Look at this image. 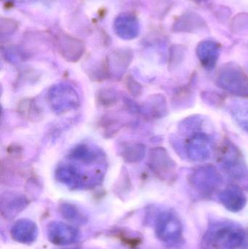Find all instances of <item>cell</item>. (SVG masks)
Listing matches in <instances>:
<instances>
[{
  "label": "cell",
  "instance_id": "8fae6325",
  "mask_svg": "<svg viewBox=\"0 0 248 249\" xmlns=\"http://www.w3.org/2000/svg\"><path fill=\"white\" fill-rule=\"evenodd\" d=\"M58 48L63 58L70 62H77L85 50L84 44L81 40L68 35H63L59 38Z\"/></svg>",
  "mask_w": 248,
  "mask_h": 249
},
{
  "label": "cell",
  "instance_id": "52a82bcc",
  "mask_svg": "<svg viewBox=\"0 0 248 249\" xmlns=\"http://www.w3.org/2000/svg\"><path fill=\"white\" fill-rule=\"evenodd\" d=\"M149 166L162 179H167L175 174L176 163L164 147L153 148L149 155Z\"/></svg>",
  "mask_w": 248,
  "mask_h": 249
},
{
  "label": "cell",
  "instance_id": "cb8c5ba5",
  "mask_svg": "<svg viewBox=\"0 0 248 249\" xmlns=\"http://www.w3.org/2000/svg\"><path fill=\"white\" fill-rule=\"evenodd\" d=\"M125 86L130 93L135 97L139 96L142 93V87L132 76L128 75L127 77L125 80Z\"/></svg>",
  "mask_w": 248,
  "mask_h": 249
},
{
  "label": "cell",
  "instance_id": "44dd1931",
  "mask_svg": "<svg viewBox=\"0 0 248 249\" xmlns=\"http://www.w3.org/2000/svg\"><path fill=\"white\" fill-rule=\"evenodd\" d=\"M100 127L104 137L112 138L122 127V123L116 117L106 115L100 120Z\"/></svg>",
  "mask_w": 248,
  "mask_h": 249
},
{
  "label": "cell",
  "instance_id": "7c38bea8",
  "mask_svg": "<svg viewBox=\"0 0 248 249\" xmlns=\"http://www.w3.org/2000/svg\"><path fill=\"white\" fill-rule=\"evenodd\" d=\"M115 33L123 39H135L139 34V23L134 15L123 13L115 19Z\"/></svg>",
  "mask_w": 248,
  "mask_h": 249
},
{
  "label": "cell",
  "instance_id": "d4e9b609",
  "mask_svg": "<svg viewBox=\"0 0 248 249\" xmlns=\"http://www.w3.org/2000/svg\"><path fill=\"white\" fill-rule=\"evenodd\" d=\"M17 25L16 22L11 19L1 18L0 23V29L1 33L2 34H13L17 29Z\"/></svg>",
  "mask_w": 248,
  "mask_h": 249
},
{
  "label": "cell",
  "instance_id": "9a60e30c",
  "mask_svg": "<svg viewBox=\"0 0 248 249\" xmlns=\"http://www.w3.org/2000/svg\"><path fill=\"white\" fill-rule=\"evenodd\" d=\"M144 114L154 118H161L167 114V103L164 96L155 95L151 96L142 107Z\"/></svg>",
  "mask_w": 248,
  "mask_h": 249
},
{
  "label": "cell",
  "instance_id": "e0dca14e",
  "mask_svg": "<svg viewBox=\"0 0 248 249\" xmlns=\"http://www.w3.org/2000/svg\"><path fill=\"white\" fill-rule=\"evenodd\" d=\"M198 55L204 68L211 70L215 67L218 61V48L214 44H203L198 48Z\"/></svg>",
  "mask_w": 248,
  "mask_h": 249
},
{
  "label": "cell",
  "instance_id": "9c48e42d",
  "mask_svg": "<svg viewBox=\"0 0 248 249\" xmlns=\"http://www.w3.org/2000/svg\"><path fill=\"white\" fill-rule=\"evenodd\" d=\"M48 239L57 246H67L76 244L80 241V232L78 229L61 222H52L47 229Z\"/></svg>",
  "mask_w": 248,
  "mask_h": 249
},
{
  "label": "cell",
  "instance_id": "ba28073f",
  "mask_svg": "<svg viewBox=\"0 0 248 249\" xmlns=\"http://www.w3.org/2000/svg\"><path fill=\"white\" fill-rule=\"evenodd\" d=\"M51 107L58 112H65L75 109L79 105L78 96L74 89L59 85L52 88L48 93Z\"/></svg>",
  "mask_w": 248,
  "mask_h": 249
},
{
  "label": "cell",
  "instance_id": "3957f363",
  "mask_svg": "<svg viewBox=\"0 0 248 249\" xmlns=\"http://www.w3.org/2000/svg\"><path fill=\"white\" fill-rule=\"evenodd\" d=\"M217 85L223 90L239 97L248 98V75L238 66H225L218 73Z\"/></svg>",
  "mask_w": 248,
  "mask_h": 249
},
{
  "label": "cell",
  "instance_id": "277c9868",
  "mask_svg": "<svg viewBox=\"0 0 248 249\" xmlns=\"http://www.w3.org/2000/svg\"><path fill=\"white\" fill-rule=\"evenodd\" d=\"M219 161L222 169L231 178L244 181L248 177V169L238 148L230 142H226L221 148Z\"/></svg>",
  "mask_w": 248,
  "mask_h": 249
},
{
  "label": "cell",
  "instance_id": "7402d4cb",
  "mask_svg": "<svg viewBox=\"0 0 248 249\" xmlns=\"http://www.w3.org/2000/svg\"><path fill=\"white\" fill-rule=\"evenodd\" d=\"M231 115L237 125L248 135V106L236 105L231 108Z\"/></svg>",
  "mask_w": 248,
  "mask_h": 249
},
{
  "label": "cell",
  "instance_id": "30bf717a",
  "mask_svg": "<svg viewBox=\"0 0 248 249\" xmlns=\"http://www.w3.org/2000/svg\"><path fill=\"white\" fill-rule=\"evenodd\" d=\"M221 204L231 212H239L243 210L247 203V198L240 187L231 185L220 193L218 196Z\"/></svg>",
  "mask_w": 248,
  "mask_h": 249
},
{
  "label": "cell",
  "instance_id": "8992f818",
  "mask_svg": "<svg viewBox=\"0 0 248 249\" xmlns=\"http://www.w3.org/2000/svg\"><path fill=\"white\" fill-rule=\"evenodd\" d=\"M213 147L212 137L205 132L196 130L188 138L185 149L190 160L204 162L211 158Z\"/></svg>",
  "mask_w": 248,
  "mask_h": 249
},
{
  "label": "cell",
  "instance_id": "5b68a950",
  "mask_svg": "<svg viewBox=\"0 0 248 249\" xmlns=\"http://www.w3.org/2000/svg\"><path fill=\"white\" fill-rule=\"evenodd\" d=\"M189 181L198 193L207 196L212 194L221 187L223 178L215 167L206 165L193 171L189 176Z\"/></svg>",
  "mask_w": 248,
  "mask_h": 249
},
{
  "label": "cell",
  "instance_id": "ffe728a7",
  "mask_svg": "<svg viewBox=\"0 0 248 249\" xmlns=\"http://www.w3.org/2000/svg\"><path fill=\"white\" fill-rule=\"evenodd\" d=\"M96 103L103 108L115 106L119 101V96L116 90L111 89H100L96 95Z\"/></svg>",
  "mask_w": 248,
  "mask_h": 249
},
{
  "label": "cell",
  "instance_id": "d6986e66",
  "mask_svg": "<svg viewBox=\"0 0 248 249\" xmlns=\"http://www.w3.org/2000/svg\"><path fill=\"white\" fill-rule=\"evenodd\" d=\"M17 109L23 118L30 121H36L42 118V112L39 107L32 99H26L20 102Z\"/></svg>",
  "mask_w": 248,
  "mask_h": 249
},
{
  "label": "cell",
  "instance_id": "4fadbf2b",
  "mask_svg": "<svg viewBox=\"0 0 248 249\" xmlns=\"http://www.w3.org/2000/svg\"><path fill=\"white\" fill-rule=\"evenodd\" d=\"M13 239L20 244H33L38 236V228L33 221L20 219L15 224L11 230Z\"/></svg>",
  "mask_w": 248,
  "mask_h": 249
},
{
  "label": "cell",
  "instance_id": "5bb4252c",
  "mask_svg": "<svg viewBox=\"0 0 248 249\" xmlns=\"http://www.w3.org/2000/svg\"><path fill=\"white\" fill-rule=\"evenodd\" d=\"M132 59V53L130 50H116L110 54L108 60L109 71L113 70L115 72H123L129 67Z\"/></svg>",
  "mask_w": 248,
  "mask_h": 249
},
{
  "label": "cell",
  "instance_id": "484cf974",
  "mask_svg": "<svg viewBox=\"0 0 248 249\" xmlns=\"http://www.w3.org/2000/svg\"><path fill=\"white\" fill-rule=\"evenodd\" d=\"M16 1H31V0H16Z\"/></svg>",
  "mask_w": 248,
  "mask_h": 249
},
{
  "label": "cell",
  "instance_id": "ac0fdd59",
  "mask_svg": "<svg viewBox=\"0 0 248 249\" xmlns=\"http://www.w3.org/2000/svg\"><path fill=\"white\" fill-rule=\"evenodd\" d=\"M119 155L127 162H136L145 155V147L140 143H124L120 146Z\"/></svg>",
  "mask_w": 248,
  "mask_h": 249
},
{
  "label": "cell",
  "instance_id": "603a6c76",
  "mask_svg": "<svg viewBox=\"0 0 248 249\" xmlns=\"http://www.w3.org/2000/svg\"><path fill=\"white\" fill-rule=\"evenodd\" d=\"M62 213L68 220L71 222H81V214L77 210V208L74 207L71 205L65 204L63 206Z\"/></svg>",
  "mask_w": 248,
  "mask_h": 249
},
{
  "label": "cell",
  "instance_id": "7a4b0ae2",
  "mask_svg": "<svg viewBox=\"0 0 248 249\" xmlns=\"http://www.w3.org/2000/svg\"><path fill=\"white\" fill-rule=\"evenodd\" d=\"M157 238L167 245L174 247L183 241V225L176 213L171 211H163L155 221Z\"/></svg>",
  "mask_w": 248,
  "mask_h": 249
},
{
  "label": "cell",
  "instance_id": "2e32d148",
  "mask_svg": "<svg viewBox=\"0 0 248 249\" xmlns=\"http://www.w3.org/2000/svg\"><path fill=\"white\" fill-rule=\"evenodd\" d=\"M27 205L26 199L23 196L17 195L6 194L5 198L1 197V212L7 217L16 216Z\"/></svg>",
  "mask_w": 248,
  "mask_h": 249
},
{
  "label": "cell",
  "instance_id": "6da1fadb",
  "mask_svg": "<svg viewBox=\"0 0 248 249\" xmlns=\"http://www.w3.org/2000/svg\"><path fill=\"white\" fill-rule=\"evenodd\" d=\"M246 232L239 224L230 220L214 221L204 236L208 247L216 249H237L243 244Z\"/></svg>",
  "mask_w": 248,
  "mask_h": 249
}]
</instances>
